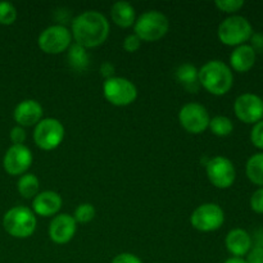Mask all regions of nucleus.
Returning a JSON list of instances; mask_svg holds the SVG:
<instances>
[{
    "label": "nucleus",
    "mask_w": 263,
    "mask_h": 263,
    "mask_svg": "<svg viewBox=\"0 0 263 263\" xmlns=\"http://www.w3.org/2000/svg\"><path fill=\"white\" fill-rule=\"evenodd\" d=\"M218 39L228 46H240L251 40L253 27L244 15L233 14L220 23L217 30Z\"/></svg>",
    "instance_id": "obj_3"
},
{
    "label": "nucleus",
    "mask_w": 263,
    "mask_h": 263,
    "mask_svg": "<svg viewBox=\"0 0 263 263\" xmlns=\"http://www.w3.org/2000/svg\"><path fill=\"white\" fill-rule=\"evenodd\" d=\"M110 17H112L113 22L120 27H131L136 21L135 8L128 2H123V0L116 2L110 9Z\"/></svg>",
    "instance_id": "obj_19"
},
{
    "label": "nucleus",
    "mask_w": 263,
    "mask_h": 263,
    "mask_svg": "<svg viewBox=\"0 0 263 263\" xmlns=\"http://www.w3.org/2000/svg\"><path fill=\"white\" fill-rule=\"evenodd\" d=\"M62 203H63L62 197L57 192H53V190L41 192L32 200L33 213L41 217L57 216L61 211Z\"/></svg>",
    "instance_id": "obj_16"
},
{
    "label": "nucleus",
    "mask_w": 263,
    "mask_h": 263,
    "mask_svg": "<svg viewBox=\"0 0 263 263\" xmlns=\"http://www.w3.org/2000/svg\"><path fill=\"white\" fill-rule=\"evenodd\" d=\"M252 239H254L253 246L263 247V230L256 231V234H254V238H252Z\"/></svg>",
    "instance_id": "obj_36"
},
{
    "label": "nucleus",
    "mask_w": 263,
    "mask_h": 263,
    "mask_svg": "<svg viewBox=\"0 0 263 263\" xmlns=\"http://www.w3.org/2000/svg\"><path fill=\"white\" fill-rule=\"evenodd\" d=\"M246 174L249 181L258 187H263V152L249 157L246 164Z\"/></svg>",
    "instance_id": "obj_21"
},
{
    "label": "nucleus",
    "mask_w": 263,
    "mask_h": 263,
    "mask_svg": "<svg viewBox=\"0 0 263 263\" xmlns=\"http://www.w3.org/2000/svg\"><path fill=\"white\" fill-rule=\"evenodd\" d=\"M176 79L185 89L190 91H197L199 86V74L198 68L190 63H184L176 69Z\"/></svg>",
    "instance_id": "obj_20"
},
{
    "label": "nucleus",
    "mask_w": 263,
    "mask_h": 263,
    "mask_svg": "<svg viewBox=\"0 0 263 263\" xmlns=\"http://www.w3.org/2000/svg\"><path fill=\"white\" fill-rule=\"evenodd\" d=\"M223 263H247L244 258H239V257H231V258H228Z\"/></svg>",
    "instance_id": "obj_37"
},
{
    "label": "nucleus",
    "mask_w": 263,
    "mask_h": 263,
    "mask_svg": "<svg viewBox=\"0 0 263 263\" xmlns=\"http://www.w3.org/2000/svg\"><path fill=\"white\" fill-rule=\"evenodd\" d=\"M10 140L13 145H23L26 140V131L22 126H15L10 130Z\"/></svg>",
    "instance_id": "obj_31"
},
{
    "label": "nucleus",
    "mask_w": 263,
    "mask_h": 263,
    "mask_svg": "<svg viewBox=\"0 0 263 263\" xmlns=\"http://www.w3.org/2000/svg\"><path fill=\"white\" fill-rule=\"evenodd\" d=\"M251 141L257 149L263 151V120L254 123L251 130Z\"/></svg>",
    "instance_id": "obj_28"
},
{
    "label": "nucleus",
    "mask_w": 263,
    "mask_h": 263,
    "mask_svg": "<svg viewBox=\"0 0 263 263\" xmlns=\"http://www.w3.org/2000/svg\"><path fill=\"white\" fill-rule=\"evenodd\" d=\"M103 94L110 104L116 107H126L133 104L138 98L135 84L125 77H110L103 84Z\"/></svg>",
    "instance_id": "obj_6"
},
{
    "label": "nucleus",
    "mask_w": 263,
    "mask_h": 263,
    "mask_svg": "<svg viewBox=\"0 0 263 263\" xmlns=\"http://www.w3.org/2000/svg\"><path fill=\"white\" fill-rule=\"evenodd\" d=\"M225 222V212L216 203H204L194 210L190 216V223L202 233L218 230Z\"/></svg>",
    "instance_id": "obj_7"
},
{
    "label": "nucleus",
    "mask_w": 263,
    "mask_h": 263,
    "mask_svg": "<svg viewBox=\"0 0 263 263\" xmlns=\"http://www.w3.org/2000/svg\"><path fill=\"white\" fill-rule=\"evenodd\" d=\"M36 216L30 208L17 205L8 211L3 217V226L5 231L13 238L26 239L36 230Z\"/></svg>",
    "instance_id": "obj_4"
},
{
    "label": "nucleus",
    "mask_w": 263,
    "mask_h": 263,
    "mask_svg": "<svg viewBox=\"0 0 263 263\" xmlns=\"http://www.w3.org/2000/svg\"><path fill=\"white\" fill-rule=\"evenodd\" d=\"M216 7L225 13H236L244 7V0H216Z\"/></svg>",
    "instance_id": "obj_27"
},
{
    "label": "nucleus",
    "mask_w": 263,
    "mask_h": 263,
    "mask_svg": "<svg viewBox=\"0 0 263 263\" xmlns=\"http://www.w3.org/2000/svg\"><path fill=\"white\" fill-rule=\"evenodd\" d=\"M100 72H102L103 76L105 77V80L113 77V73H115V66H113L110 62H104V63L100 66Z\"/></svg>",
    "instance_id": "obj_35"
},
{
    "label": "nucleus",
    "mask_w": 263,
    "mask_h": 263,
    "mask_svg": "<svg viewBox=\"0 0 263 263\" xmlns=\"http://www.w3.org/2000/svg\"><path fill=\"white\" fill-rule=\"evenodd\" d=\"M64 139V126L57 118H44L35 126L33 140L43 151L58 148Z\"/></svg>",
    "instance_id": "obj_8"
},
{
    "label": "nucleus",
    "mask_w": 263,
    "mask_h": 263,
    "mask_svg": "<svg viewBox=\"0 0 263 263\" xmlns=\"http://www.w3.org/2000/svg\"><path fill=\"white\" fill-rule=\"evenodd\" d=\"M199 84L213 95H225L234 85L233 69L222 61H208L198 69Z\"/></svg>",
    "instance_id": "obj_2"
},
{
    "label": "nucleus",
    "mask_w": 263,
    "mask_h": 263,
    "mask_svg": "<svg viewBox=\"0 0 263 263\" xmlns=\"http://www.w3.org/2000/svg\"><path fill=\"white\" fill-rule=\"evenodd\" d=\"M246 257L247 263H263V247L253 246Z\"/></svg>",
    "instance_id": "obj_32"
},
{
    "label": "nucleus",
    "mask_w": 263,
    "mask_h": 263,
    "mask_svg": "<svg viewBox=\"0 0 263 263\" xmlns=\"http://www.w3.org/2000/svg\"><path fill=\"white\" fill-rule=\"evenodd\" d=\"M71 31L63 25H53L41 31L37 44L41 50L46 54H59L66 51L71 46Z\"/></svg>",
    "instance_id": "obj_9"
},
{
    "label": "nucleus",
    "mask_w": 263,
    "mask_h": 263,
    "mask_svg": "<svg viewBox=\"0 0 263 263\" xmlns=\"http://www.w3.org/2000/svg\"><path fill=\"white\" fill-rule=\"evenodd\" d=\"M252 44L249 45L256 50V53H262L263 51V33H253L251 37Z\"/></svg>",
    "instance_id": "obj_34"
},
{
    "label": "nucleus",
    "mask_w": 263,
    "mask_h": 263,
    "mask_svg": "<svg viewBox=\"0 0 263 263\" xmlns=\"http://www.w3.org/2000/svg\"><path fill=\"white\" fill-rule=\"evenodd\" d=\"M95 215H97V211H95L94 205L90 203H82V204L77 205V208L74 210L73 218L76 222L87 223L94 220Z\"/></svg>",
    "instance_id": "obj_25"
},
{
    "label": "nucleus",
    "mask_w": 263,
    "mask_h": 263,
    "mask_svg": "<svg viewBox=\"0 0 263 263\" xmlns=\"http://www.w3.org/2000/svg\"><path fill=\"white\" fill-rule=\"evenodd\" d=\"M18 193L26 199L35 198L39 194L40 189V181L33 174H25L20 177L17 182Z\"/></svg>",
    "instance_id": "obj_23"
},
{
    "label": "nucleus",
    "mask_w": 263,
    "mask_h": 263,
    "mask_svg": "<svg viewBox=\"0 0 263 263\" xmlns=\"http://www.w3.org/2000/svg\"><path fill=\"white\" fill-rule=\"evenodd\" d=\"M234 113L241 122L254 125L263 120V99L254 92H244L234 102Z\"/></svg>",
    "instance_id": "obj_12"
},
{
    "label": "nucleus",
    "mask_w": 263,
    "mask_h": 263,
    "mask_svg": "<svg viewBox=\"0 0 263 263\" xmlns=\"http://www.w3.org/2000/svg\"><path fill=\"white\" fill-rule=\"evenodd\" d=\"M77 222L73 216L61 213L54 216L49 225V236L55 244H66L73 239L76 234Z\"/></svg>",
    "instance_id": "obj_14"
},
{
    "label": "nucleus",
    "mask_w": 263,
    "mask_h": 263,
    "mask_svg": "<svg viewBox=\"0 0 263 263\" xmlns=\"http://www.w3.org/2000/svg\"><path fill=\"white\" fill-rule=\"evenodd\" d=\"M208 127L211 128V131L216 136L225 138V136H229L234 131V123L226 116H216V117L211 118Z\"/></svg>",
    "instance_id": "obj_24"
},
{
    "label": "nucleus",
    "mask_w": 263,
    "mask_h": 263,
    "mask_svg": "<svg viewBox=\"0 0 263 263\" xmlns=\"http://www.w3.org/2000/svg\"><path fill=\"white\" fill-rule=\"evenodd\" d=\"M33 161L32 152L26 145H12L5 152L3 166L12 176L25 175L28 171Z\"/></svg>",
    "instance_id": "obj_13"
},
{
    "label": "nucleus",
    "mask_w": 263,
    "mask_h": 263,
    "mask_svg": "<svg viewBox=\"0 0 263 263\" xmlns=\"http://www.w3.org/2000/svg\"><path fill=\"white\" fill-rule=\"evenodd\" d=\"M180 125L190 134H200L210 126V113L204 105L190 102L182 105L179 112Z\"/></svg>",
    "instance_id": "obj_11"
},
{
    "label": "nucleus",
    "mask_w": 263,
    "mask_h": 263,
    "mask_svg": "<svg viewBox=\"0 0 263 263\" xmlns=\"http://www.w3.org/2000/svg\"><path fill=\"white\" fill-rule=\"evenodd\" d=\"M256 59V50L249 44L236 46L230 54V68L239 72V73H246L253 68Z\"/></svg>",
    "instance_id": "obj_18"
},
{
    "label": "nucleus",
    "mask_w": 263,
    "mask_h": 263,
    "mask_svg": "<svg viewBox=\"0 0 263 263\" xmlns=\"http://www.w3.org/2000/svg\"><path fill=\"white\" fill-rule=\"evenodd\" d=\"M170 28V21L159 10H146L136 18L134 23L135 35L141 41H157L163 37Z\"/></svg>",
    "instance_id": "obj_5"
},
{
    "label": "nucleus",
    "mask_w": 263,
    "mask_h": 263,
    "mask_svg": "<svg viewBox=\"0 0 263 263\" xmlns=\"http://www.w3.org/2000/svg\"><path fill=\"white\" fill-rule=\"evenodd\" d=\"M110 263H143V262H141V259L139 258L138 256H135V254L125 252V253L117 254Z\"/></svg>",
    "instance_id": "obj_33"
},
{
    "label": "nucleus",
    "mask_w": 263,
    "mask_h": 263,
    "mask_svg": "<svg viewBox=\"0 0 263 263\" xmlns=\"http://www.w3.org/2000/svg\"><path fill=\"white\" fill-rule=\"evenodd\" d=\"M17 20V9L9 2H0V25H12Z\"/></svg>",
    "instance_id": "obj_26"
},
{
    "label": "nucleus",
    "mask_w": 263,
    "mask_h": 263,
    "mask_svg": "<svg viewBox=\"0 0 263 263\" xmlns=\"http://www.w3.org/2000/svg\"><path fill=\"white\" fill-rule=\"evenodd\" d=\"M225 246L229 253L233 254V257L243 258L253 247V239L244 229H233L226 235Z\"/></svg>",
    "instance_id": "obj_17"
},
{
    "label": "nucleus",
    "mask_w": 263,
    "mask_h": 263,
    "mask_svg": "<svg viewBox=\"0 0 263 263\" xmlns=\"http://www.w3.org/2000/svg\"><path fill=\"white\" fill-rule=\"evenodd\" d=\"M67 59H68L69 66L77 71H84L89 66V54H87L86 49L76 43L71 44V46L68 48Z\"/></svg>",
    "instance_id": "obj_22"
},
{
    "label": "nucleus",
    "mask_w": 263,
    "mask_h": 263,
    "mask_svg": "<svg viewBox=\"0 0 263 263\" xmlns=\"http://www.w3.org/2000/svg\"><path fill=\"white\" fill-rule=\"evenodd\" d=\"M140 45H141L140 37H139L138 35H135V33H130V35L126 36L125 40H123V49H125L126 51H128V53H134V51H136L139 48H140Z\"/></svg>",
    "instance_id": "obj_30"
},
{
    "label": "nucleus",
    "mask_w": 263,
    "mask_h": 263,
    "mask_svg": "<svg viewBox=\"0 0 263 263\" xmlns=\"http://www.w3.org/2000/svg\"><path fill=\"white\" fill-rule=\"evenodd\" d=\"M205 171L211 184L218 189H229L236 180V170L233 162L222 156L211 158L205 164Z\"/></svg>",
    "instance_id": "obj_10"
},
{
    "label": "nucleus",
    "mask_w": 263,
    "mask_h": 263,
    "mask_svg": "<svg viewBox=\"0 0 263 263\" xmlns=\"http://www.w3.org/2000/svg\"><path fill=\"white\" fill-rule=\"evenodd\" d=\"M43 107L37 100L33 99H26L18 103L17 107L14 108V116L15 122L18 126L22 127H30V126H36L43 118Z\"/></svg>",
    "instance_id": "obj_15"
},
{
    "label": "nucleus",
    "mask_w": 263,
    "mask_h": 263,
    "mask_svg": "<svg viewBox=\"0 0 263 263\" xmlns=\"http://www.w3.org/2000/svg\"><path fill=\"white\" fill-rule=\"evenodd\" d=\"M71 35L76 44L82 48H97L107 40L109 35V22L103 13L86 10L73 18Z\"/></svg>",
    "instance_id": "obj_1"
},
{
    "label": "nucleus",
    "mask_w": 263,
    "mask_h": 263,
    "mask_svg": "<svg viewBox=\"0 0 263 263\" xmlns=\"http://www.w3.org/2000/svg\"><path fill=\"white\" fill-rule=\"evenodd\" d=\"M249 204H251V208L253 212L258 213V215H263V187H258L252 194Z\"/></svg>",
    "instance_id": "obj_29"
}]
</instances>
